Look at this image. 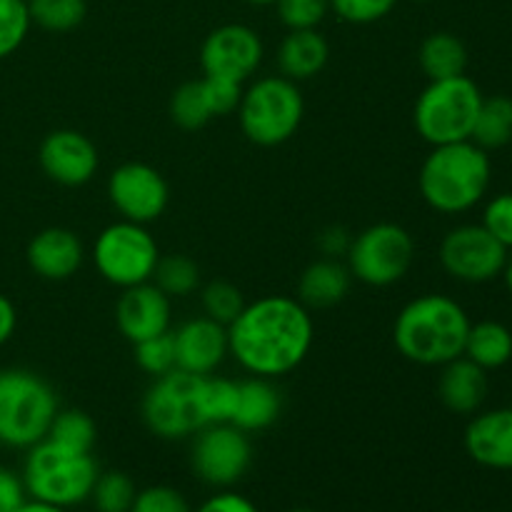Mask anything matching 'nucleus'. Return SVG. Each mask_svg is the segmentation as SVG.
I'll return each mask as SVG.
<instances>
[{"label": "nucleus", "instance_id": "24", "mask_svg": "<svg viewBox=\"0 0 512 512\" xmlns=\"http://www.w3.org/2000/svg\"><path fill=\"white\" fill-rule=\"evenodd\" d=\"M418 63L428 80L455 78L468 70V48L455 33L438 30L420 43Z\"/></svg>", "mask_w": 512, "mask_h": 512}, {"label": "nucleus", "instance_id": "12", "mask_svg": "<svg viewBox=\"0 0 512 512\" xmlns=\"http://www.w3.org/2000/svg\"><path fill=\"white\" fill-rule=\"evenodd\" d=\"M510 250L500 245L480 223H465L448 230L440 243V265L453 280L483 285L500 278Z\"/></svg>", "mask_w": 512, "mask_h": 512}, {"label": "nucleus", "instance_id": "18", "mask_svg": "<svg viewBox=\"0 0 512 512\" xmlns=\"http://www.w3.org/2000/svg\"><path fill=\"white\" fill-rule=\"evenodd\" d=\"M30 270L50 283L70 280L85 263V245L70 228H45L30 238L25 250Z\"/></svg>", "mask_w": 512, "mask_h": 512}, {"label": "nucleus", "instance_id": "29", "mask_svg": "<svg viewBox=\"0 0 512 512\" xmlns=\"http://www.w3.org/2000/svg\"><path fill=\"white\" fill-rule=\"evenodd\" d=\"M153 283L173 298H188L200 285V268L188 255H160L158 268L153 273Z\"/></svg>", "mask_w": 512, "mask_h": 512}, {"label": "nucleus", "instance_id": "30", "mask_svg": "<svg viewBox=\"0 0 512 512\" xmlns=\"http://www.w3.org/2000/svg\"><path fill=\"white\" fill-rule=\"evenodd\" d=\"M28 13L38 28L48 33H70L88 15L85 0H28Z\"/></svg>", "mask_w": 512, "mask_h": 512}, {"label": "nucleus", "instance_id": "28", "mask_svg": "<svg viewBox=\"0 0 512 512\" xmlns=\"http://www.w3.org/2000/svg\"><path fill=\"white\" fill-rule=\"evenodd\" d=\"M170 118L183 130H200L215 118L205 95L203 78L188 80L170 98Z\"/></svg>", "mask_w": 512, "mask_h": 512}, {"label": "nucleus", "instance_id": "22", "mask_svg": "<svg viewBox=\"0 0 512 512\" xmlns=\"http://www.w3.org/2000/svg\"><path fill=\"white\" fill-rule=\"evenodd\" d=\"M330 58V45L325 35L315 30H288L278 48V70L285 78L303 83L325 70Z\"/></svg>", "mask_w": 512, "mask_h": 512}, {"label": "nucleus", "instance_id": "16", "mask_svg": "<svg viewBox=\"0 0 512 512\" xmlns=\"http://www.w3.org/2000/svg\"><path fill=\"white\" fill-rule=\"evenodd\" d=\"M170 323H173V300L153 280L125 288L115 303V325L120 335L133 345L170 333Z\"/></svg>", "mask_w": 512, "mask_h": 512}, {"label": "nucleus", "instance_id": "25", "mask_svg": "<svg viewBox=\"0 0 512 512\" xmlns=\"http://www.w3.org/2000/svg\"><path fill=\"white\" fill-rule=\"evenodd\" d=\"M465 358L488 373L500 370L512 360V330L498 320H480L470 325L468 340H465Z\"/></svg>", "mask_w": 512, "mask_h": 512}, {"label": "nucleus", "instance_id": "47", "mask_svg": "<svg viewBox=\"0 0 512 512\" xmlns=\"http://www.w3.org/2000/svg\"><path fill=\"white\" fill-rule=\"evenodd\" d=\"M250 5H258V8H265V5H275V0H245Z\"/></svg>", "mask_w": 512, "mask_h": 512}, {"label": "nucleus", "instance_id": "32", "mask_svg": "<svg viewBox=\"0 0 512 512\" xmlns=\"http://www.w3.org/2000/svg\"><path fill=\"white\" fill-rule=\"evenodd\" d=\"M200 305H203V315L228 328L245 308V298L240 288H235L228 280H213L200 293Z\"/></svg>", "mask_w": 512, "mask_h": 512}, {"label": "nucleus", "instance_id": "10", "mask_svg": "<svg viewBox=\"0 0 512 512\" xmlns=\"http://www.w3.org/2000/svg\"><path fill=\"white\" fill-rule=\"evenodd\" d=\"M415 263V240L403 225L375 223L353 235L345 265L358 283L390 288L410 273Z\"/></svg>", "mask_w": 512, "mask_h": 512}, {"label": "nucleus", "instance_id": "19", "mask_svg": "<svg viewBox=\"0 0 512 512\" xmlns=\"http://www.w3.org/2000/svg\"><path fill=\"white\" fill-rule=\"evenodd\" d=\"M465 450L488 470H512V408L478 410L465 428Z\"/></svg>", "mask_w": 512, "mask_h": 512}, {"label": "nucleus", "instance_id": "49", "mask_svg": "<svg viewBox=\"0 0 512 512\" xmlns=\"http://www.w3.org/2000/svg\"><path fill=\"white\" fill-rule=\"evenodd\" d=\"M415 3H428V0H415Z\"/></svg>", "mask_w": 512, "mask_h": 512}, {"label": "nucleus", "instance_id": "2", "mask_svg": "<svg viewBox=\"0 0 512 512\" xmlns=\"http://www.w3.org/2000/svg\"><path fill=\"white\" fill-rule=\"evenodd\" d=\"M470 315L455 298L425 293L400 308L393 323V343L405 360L423 368H443L465 353Z\"/></svg>", "mask_w": 512, "mask_h": 512}, {"label": "nucleus", "instance_id": "39", "mask_svg": "<svg viewBox=\"0 0 512 512\" xmlns=\"http://www.w3.org/2000/svg\"><path fill=\"white\" fill-rule=\"evenodd\" d=\"M480 225H483L500 245L512 250V193L493 195V198L485 203Z\"/></svg>", "mask_w": 512, "mask_h": 512}, {"label": "nucleus", "instance_id": "8", "mask_svg": "<svg viewBox=\"0 0 512 512\" xmlns=\"http://www.w3.org/2000/svg\"><path fill=\"white\" fill-rule=\"evenodd\" d=\"M205 378L208 375H193L178 368L153 378L140 405L145 428L160 440H183L210 425L205 410Z\"/></svg>", "mask_w": 512, "mask_h": 512}, {"label": "nucleus", "instance_id": "31", "mask_svg": "<svg viewBox=\"0 0 512 512\" xmlns=\"http://www.w3.org/2000/svg\"><path fill=\"white\" fill-rule=\"evenodd\" d=\"M135 495H138V488H135L133 478L120 470H110V473L98 475L93 493H90V503L98 512H130Z\"/></svg>", "mask_w": 512, "mask_h": 512}, {"label": "nucleus", "instance_id": "27", "mask_svg": "<svg viewBox=\"0 0 512 512\" xmlns=\"http://www.w3.org/2000/svg\"><path fill=\"white\" fill-rule=\"evenodd\" d=\"M95 438H98L95 420L83 410H58L48 430L50 443L75 453H93Z\"/></svg>", "mask_w": 512, "mask_h": 512}, {"label": "nucleus", "instance_id": "15", "mask_svg": "<svg viewBox=\"0 0 512 512\" xmlns=\"http://www.w3.org/2000/svg\"><path fill=\"white\" fill-rule=\"evenodd\" d=\"M38 160L43 173L63 188L90 183L100 168V155L93 140L73 128H60L45 135Z\"/></svg>", "mask_w": 512, "mask_h": 512}, {"label": "nucleus", "instance_id": "21", "mask_svg": "<svg viewBox=\"0 0 512 512\" xmlns=\"http://www.w3.org/2000/svg\"><path fill=\"white\" fill-rule=\"evenodd\" d=\"M353 288V275L343 260L318 258L298 280V300L308 310H328L343 303Z\"/></svg>", "mask_w": 512, "mask_h": 512}, {"label": "nucleus", "instance_id": "34", "mask_svg": "<svg viewBox=\"0 0 512 512\" xmlns=\"http://www.w3.org/2000/svg\"><path fill=\"white\" fill-rule=\"evenodd\" d=\"M135 363L143 373L160 378V375L170 373V370L178 368L175 363V345H173V333L155 335V338L143 340V343H135Z\"/></svg>", "mask_w": 512, "mask_h": 512}, {"label": "nucleus", "instance_id": "26", "mask_svg": "<svg viewBox=\"0 0 512 512\" xmlns=\"http://www.w3.org/2000/svg\"><path fill=\"white\" fill-rule=\"evenodd\" d=\"M475 145L490 153L512 143V98L508 95H490L483 98L478 120H475L473 135Z\"/></svg>", "mask_w": 512, "mask_h": 512}, {"label": "nucleus", "instance_id": "41", "mask_svg": "<svg viewBox=\"0 0 512 512\" xmlns=\"http://www.w3.org/2000/svg\"><path fill=\"white\" fill-rule=\"evenodd\" d=\"M28 500L23 478L15 475L13 470L0 468V512H18Z\"/></svg>", "mask_w": 512, "mask_h": 512}, {"label": "nucleus", "instance_id": "43", "mask_svg": "<svg viewBox=\"0 0 512 512\" xmlns=\"http://www.w3.org/2000/svg\"><path fill=\"white\" fill-rule=\"evenodd\" d=\"M193 512H260L258 505L253 500H248L245 495L233 493V490H218L215 495H210L198 510Z\"/></svg>", "mask_w": 512, "mask_h": 512}, {"label": "nucleus", "instance_id": "35", "mask_svg": "<svg viewBox=\"0 0 512 512\" xmlns=\"http://www.w3.org/2000/svg\"><path fill=\"white\" fill-rule=\"evenodd\" d=\"M275 8L288 30H315L330 13V0H275Z\"/></svg>", "mask_w": 512, "mask_h": 512}, {"label": "nucleus", "instance_id": "4", "mask_svg": "<svg viewBox=\"0 0 512 512\" xmlns=\"http://www.w3.org/2000/svg\"><path fill=\"white\" fill-rule=\"evenodd\" d=\"M238 123L245 138L260 148H278L300 130L305 100L300 85L285 75H263L243 88Z\"/></svg>", "mask_w": 512, "mask_h": 512}, {"label": "nucleus", "instance_id": "7", "mask_svg": "<svg viewBox=\"0 0 512 512\" xmlns=\"http://www.w3.org/2000/svg\"><path fill=\"white\" fill-rule=\"evenodd\" d=\"M483 90L468 75L428 80L413 108V125L428 145L470 140L483 105Z\"/></svg>", "mask_w": 512, "mask_h": 512}, {"label": "nucleus", "instance_id": "50", "mask_svg": "<svg viewBox=\"0 0 512 512\" xmlns=\"http://www.w3.org/2000/svg\"><path fill=\"white\" fill-rule=\"evenodd\" d=\"M25 3H28V0H25Z\"/></svg>", "mask_w": 512, "mask_h": 512}, {"label": "nucleus", "instance_id": "17", "mask_svg": "<svg viewBox=\"0 0 512 512\" xmlns=\"http://www.w3.org/2000/svg\"><path fill=\"white\" fill-rule=\"evenodd\" d=\"M170 333H173L175 363H178V370H185V373L215 375V370L230 355L228 328L210 320L208 315L185 320Z\"/></svg>", "mask_w": 512, "mask_h": 512}, {"label": "nucleus", "instance_id": "45", "mask_svg": "<svg viewBox=\"0 0 512 512\" xmlns=\"http://www.w3.org/2000/svg\"><path fill=\"white\" fill-rule=\"evenodd\" d=\"M18 512H68L65 508H58V505H50V503H43V500H25L23 508Z\"/></svg>", "mask_w": 512, "mask_h": 512}, {"label": "nucleus", "instance_id": "13", "mask_svg": "<svg viewBox=\"0 0 512 512\" xmlns=\"http://www.w3.org/2000/svg\"><path fill=\"white\" fill-rule=\"evenodd\" d=\"M265 45L258 30L243 23H225L210 30L200 45V68L208 78L245 85L263 65Z\"/></svg>", "mask_w": 512, "mask_h": 512}, {"label": "nucleus", "instance_id": "42", "mask_svg": "<svg viewBox=\"0 0 512 512\" xmlns=\"http://www.w3.org/2000/svg\"><path fill=\"white\" fill-rule=\"evenodd\" d=\"M350 243H353V233L345 230L343 225H328L325 230H320L318 240H315V245H318V250L323 253V258H335V260L348 255Z\"/></svg>", "mask_w": 512, "mask_h": 512}, {"label": "nucleus", "instance_id": "38", "mask_svg": "<svg viewBox=\"0 0 512 512\" xmlns=\"http://www.w3.org/2000/svg\"><path fill=\"white\" fill-rule=\"evenodd\" d=\"M130 512H193L188 498L170 485H150L138 490Z\"/></svg>", "mask_w": 512, "mask_h": 512}, {"label": "nucleus", "instance_id": "5", "mask_svg": "<svg viewBox=\"0 0 512 512\" xmlns=\"http://www.w3.org/2000/svg\"><path fill=\"white\" fill-rule=\"evenodd\" d=\"M98 475L93 453H75L45 438L28 448L20 478L30 498L68 510L90 500Z\"/></svg>", "mask_w": 512, "mask_h": 512}, {"label": "nucleus", "instance_id": "46", "mask_svg": "<svg viewBox=\"0 0 512 512\" xmlns=\"http://www.w3.org/2000/svg\"><path fill=\"white\" fill-rule=\"evenodd\" d=\"M503 278H505V285H508V290H510V295H512V250L508 253V263H505Z\"/></svg>", "mask_w": 512, "mask_h": 512}, {"label": "nucleus", "instance_id": "33", "mask_svg": "<svg viewBox=\"0 0 512 512\" xmlns=\"http://www.w3.org/2000/svg\"><path fill=\"white\" fill-rule=\"evenodd\" d=\"M28 3L25 0H0V60L10 58L30 33Z\"/></svg>", "mask_w": 512, "mask_h": 512}, {"label": "nucleus", "instance_id": "36", "mask_svg": "<svg viewBox=\"0 0 512 512\" xmlns=\"http://www.w3.org/2000/svg\"><path fill=\"white\" fill-rule=\"evenodd\" d=\"M238 405V383L218 375L205 378V410H208V423H230Z\"/></svg>", "mask_w": 512, "mask_h": 512}, {"label": "nucleus", "instance_id": "20", "mask_svg": "<svg viewBox=\"0 0 512 512\" xmlns=\"http://www.w3.org/2000/svg\"><path fill=\"white\" fill-rule=\"evenodd\" d=\"M440 403L455 415H475L488 398V373L465 355L440 368Z\"/></svg>", "mask_w": 512, "mask_h": 512}, {"label": "nucleus", "instance_id": "1", "mask_svg": "<svg viewBox=\"0 0 512 512\" xmlns=\"http://www.w3.org/2000/svg\"><path fill=\"white\" fill-rule=\"evenodd\" d=\"M315 343L313 310L290 295H263L245 303L228 325L230 358L253 378H283L310 355Z\"/></svg>", "mask_w": 512, "mask_h": 512}, {"label": "nucleus", "instance_id": "40", "mask_svg": "<svg viewBox=\"0 0 512 512\" xmlns=\"http://www.w3.org/2000/svg\"><path fill=\"white\" fill-rule=\"evenodd\" d=\"M205 95H208L210 110H213L215 118H223V115H230L238 110L240 95H243V85L233 83V80L223 78H208L203 75Z\"/></svg>", "mask_w": 512, "mask_h": 512}, {"label": "nucleus", "instance_id": "3", "mask_svg": "<svg viewBox=\"0 0 512 512\" xmlns=\"http://www.w3.org/2000/svg\"><path fill=\"white\" fill-rule=\"evenodd\" d=\"M493 180L490 155L473 140L433 145L418 173V190L440 215H463L485 200Z\"/></svg>", "mask_w": 512, "mask_h": 512}, {"label": "nucleus", "instance_id": "23", "mask_svg": "<svg viewBox=\"0 0 512 512\" xmlns=\"http://www.w3.org/2000/svg\"><path fill=\"white\" fill-rule=\"evenodd\" d=\"M280 410H283V400H280L273 380L250 375L248 380L238 383V405H235L230 423L248 435L260 433V430H268L270 425H275V420L280 418Z\"/></svg>", "mask_w": 512, "mask_h": 512}, {"label": "nucleus", "instance_id": "14", "mask_svg": "<svg viewBox=\"0 0 512 512\" xmlns=\"http://www.w3.org/2000/svg\"><path fill=\"white\" fill-rule=\"evenodd\" d=\"M108 200L120 220L150 225L168 208L170 188L153 165L130 160L110 173Z\"/></svg>", "mask_w": 512, "mask_h": 512}, {"label": "nucleus", "instance_id": "37", "mask_svg": "<svg viewBox=\"0 0 512 512\" xmlns=\"http://www.w3.org/2000/svg\"><path fill=\"white\" fill-rule=\"evenodd\" d=\"M395 5L398 0H330V10L350 25L378 23L393 13Z\"/></svg>", "mask_w": 512, "mask_h": 512}, {"label": "nucleus", "instance_id": "9", "mask_svg": "<svg viewBox=\"0 0 512 512\" xmlns=\"http://www.w3.org/2000/svg\"><path fill=\"white\" fill-rule=\"evenodd\" d=\"M160 248L148 225L115 220L95 235L93 263L100 278L113 288H133L153 280Z\"/></svg>", "mask_w": 512, "mask_h": 512}, {"label": "nucleus", "instance_id": "6", "mask_svg": "<svg viewBox=\"0 0 512 512\" xmlns=\"http://www.w3.org/2000/svg\"><path fill=\"white\" fill-rule=\"evenodd\" d=\"M55 390L23 368L0 370V445L28 450L48 438L58 415Z\"/></svg>", "mask_w": 512, "mask_h": 512}, {"label": "nucleus", "instance_id": "48", "mask_svg": "<svg viewBox=\"0 0 512 512\" xmlns=\"http://www.w3.org/2000/svg\"><path fill=\"white\" fill-rule=\"evenodd\" d=\"M288 512H313V510H305V508H295V510H288Z\"/></svg>", "mask_w": 512, "mask_h": 512}, {"label": "nucleus", "instance_id": "44", "mask_svg": "<svg viewBox=\"0 0 512 512\" xmlns=\"http://www.w3.org/2000/svg\"><path fill=\"white\" fill-rule=\"evenodd\" d=\"M15 328H18V310L8 295L0 293V348L13 338Z\"/></svg>", "mask_w": 512, "mask_h": 512}, {"label": "nucleus", "instance_id": "11", "mask_svg": "<svg viewBox=\"0 0 512 512\" xmlns=\"http://www.w3.org/2000/svg\"><path fill=\"white\" fill-rule=\"evenodd\" d=\"M253 463V443L245 430L233 423H213L200 428L190 445V465L193 473L205 485L228 490L240 483Z\"/></svg>", "mask_w": 512, "mask_h": 512}]
</instances>
